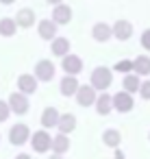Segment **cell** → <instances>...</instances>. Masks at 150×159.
Masks as SVG:
<instances>
[{
	"label": "cell",
	"mask_w": 150,
	"mask_h": 159,
	"mask_svg": "<svg viewBox=\"0 0 150 159\" xmlns=\"http://www.w3.org/2000/svg\"><path fill=\"white\" fill-rule=\"evenodd\" d=\"M133 72H137L139 76H148L150 74V57L139 55L137 59H133Z\"/></svg>",
	"instance_id": "ffe728a7"
},
{
	"label": "cell",
	"mask_w": 150,
	"mask_h": 159,
	"mask_svg": "<svg viewBox=\"0 0 150 159\" xmlns=\"http://www.w3.org/2000/svg\"><path fill=\"white\" fill-rule=\"evenodd\" d=\"M139 44H141V48H143V50H148V52H150V29H146V31L141 33Z\"/></svg>",
	"instance_id": "4316f807"
},
{
	"label": "cell",
	"mask_w": 150,
	"mask_h": 159,
	"mask_svg": "<svg viewBox=\"0 0 150 159\" xmlns=\"http://www.w3.org/2000/svg\"><path fill=\"white\" fill-rule=\"evenodd\" d=\"M15 22L20 29H31L35 24V11L33 9H20L15 16Z\"/></svg>",
	"instance_id": "e0dca14e"
},
{
	"label": "cell",
	"mask_w": 150,
	"mask_h": 159,
	"mask_svg": "<svg viewBox=\"0 0 150 159\" xmlns=\"http://www.w3.org/2000/svg\"><path fill=\"white\" fill-rule=\"evenodd\" d=\"M96 111H98L100 116H109V113L113 111V96L100 92L98 98H96Z\"/></svg>",
	"instance_id": "5bb4252c"
},
{
	"label": "cell",
	"mask_w": 150,
	"mask_h": 159,
	"mask_svg": "<svg viewBox=\"0 0 150 159\" xmlns=\"http://www.w3.org/2000/svg\"><path fill=\"white\" fill-rule=\"evenodd\" d=\"M11 113H13V111H11L9 100H0V122H7Z\"/></svg>",
	"instance_id": "484cf974"
},
{
	"label": "cell",
	"mask_w": 150,
	"mask_h": 159,
	"mask_svg": "<svg viewBox=\"0 0 150 159\" xmlns=\"http://www.w3.org/2000/svg\"><path fill=\"white\" fill-rule=\"evenodd\" d=\"M70 150V137H68V133H59V135H55L52 137V152H57V155H65Z\"/></svg>",
	"instance_id": "ac0fdd59"
},
{
	"label": "cell",
	"mask_w": 150,
	"mask_h": 159,
	"mask_svg": "<svg viewBox=\"0 0 150 159\" xmlns=\"http://www.w3.org/2000/svg\"><path fill=\"white\" fill-rule=\"evenodd\" d=\"M96 98H98V89L89 83V85H81L78 92H76V102L81 107H91L96 105Z\"/></svg>",
	"instance_id": "277c9868"
},
{
	"label": "cell",
	"mask_w": 150,
	"mask_h": 159,
	"mask_svg": "<svg viewBox=\"0 0 150 159\" xmlns=\"http://www.w3.org/2000/svg\"><path fill=\"white\" fill-rule=\"evenodd\" d=\"M113 37L120 39V42H126L133 37V24L128 20H117L113 24Z\"/></svg>",
	"instance_id": "8fae6325"
},
{
	"label": "cell",
	"mask_w": 150,
	"mask_h": 159,
	"mask_svg": "<svg viewBox=\"0 0 150 159\" xmlns=\"http://www.w3.org/2000/svg\"><path fill=\"white\" fill-rule=\"evenodd\" d=\"M9 105H11V111L15 113V116H24V113H29V98H26V94L24 92H13L11 96H9Z\"/></svg>",
	"instance_id": "52a82bcc"
},
{
	"label": "cell",
	"mask_w": 150,
	"mask_h": 159,
	"mask_svg": "<svg viewBox=\"0 0 150 159\" xmlns=\"http://www.w3.org/2000/svg\"><path fill=\"white\" fill-rule=\"evenodd\" d=\"M61 68L65 70V74H81L83 72V59L78 57V55H72V52H68L65 57H63V61H61Z\"/></svg>",
	"instance_id": "ba28073f"
},
{
	"label": "cell",
	"mask_w": 150,
	"mask_h": 159,
	"mask_svg": "<svg viewBox=\"0 0 150 159\" xmlns=\"http://www.w3.org/2000/svg\"><path fill=\"white\" fill-rule=\"evenodd\" d=\"M15 159H33V157H31V155H26V152H20Z\"/></svg>",
	"instance_id": "f546056e"
},
{
	"label": "cell",
	"mask_w": 150,
	"mask_h": 159,
	"mask_svg": "<svg viewBox=\"0 0 150 159\" xmlns=\"http://www.w3.org/2000/svg\"><path fill=\"white\" fill-rule=\"evenodd\" d=\"M52 20L57 22V24H68L70 20H72V9L68 7V5H55V9H52Z\"/></svg>",
	"instance_id": "9a60e30c"
},
{
	"label": "cell",
	"mask_w": 150,
	"mask_h": 159,
	"mask_svg": "<svg viewBox=\"0 0 150 159\" xmlns=\"http://www.w3.org/2000/svg\"><path fill=\"white\" fill-rule=\"evenodd\" d=\"M111 83H113V70H111V68H104V66L94 68V72H91V85H94L98 92L109 89Z\"/></svg>",
	"instance_id": "6da1fadb"
},
{
	"label": "cell",
	"mask_w": 150,
	"mask_h": 159,
	"mask_svg": "<svg viewBox=\"0 0 150 159\" xmlns=\"http://www.w3.org/2000/svg\"><path fill=\"white\" fill-rule=\"evenodd\" d=\"M59 118H61V113H59L55 107H48V109H44V113H42V126H44V129H57Z\"/></svg>",
	"instance_id": "2e32d148"
},
{
	"label": "cell",
	"mask_w": 150,
	"mask_h": 159,
	"mask_svg": "<svg viewBox=\"0 0 150 159\" xmlns=\"http://www.w3.org/2000/svg\"><path fill=\"white\" fill-rule=\"evenodd\" d=\"M37 81H39V79H37L35 74H20V76H18V89L24 92L26 96H29V94H35V92H37Z\"/></svg>",
	"instance_id": "7c38bea8"
},
{
	"label": "cell",
	"mask_w": 150,
	"mask_h": 159,
	"mask_svg": "<svg viewBox=\"0 0 150 159\" xmlns=\"http://www.w3.org/2000/svg\"><path fill=\"white\" fill-rule=\"evenodd\" d=\"M57 22L55 20H39L37 22V33H39V37L42 39H48V42H52L55 37H57Z\"/></svg>",
	"instance_id": "9c48e42d"
},
{
	"label": "cell",
	"mask_w": 150,
	"mask_h": 159,
	"mask_svg": "<svg viewBox=\"0 0 150 159\" xmlns=\"http://www.w3.org/2000/svg\"><path fill=\"white\" fill-rule=\"evenodd\" d=\"M15 31H18V22L13 18H2L0 20V35L2 37H11V35H15Z\"/></svg>",
	"instance_id": "cb8c5ba5"
},
{
	"label": "cell",
	"mask_w": 150,
	"mask_h": 159,
	"mask_svg": "<svg viewBox=\"0 0 150 159\" xmlns=\"http://www.w3.org/2000/svg\"><path fill=\"white\" fill-rule=\"evenodd\" d=\"M102 142H104V146H109V148H117L120 142H122V135H120L117 129H107V131L102 133Z\"/></svg>",
	"instance_id": "603a6c76"
},
{
	"label": "cell",
	"mask_w": 150,
	"mask_h": 159,
	"mask_svg": "<svg viewBox=\"0 0 150 159\" xmlns=\"http://www.w3.org/2000/svg\"><path fill=\"white\" fill-rule=\"evenodd\" d=\"M133 105H135V100H133V96H130V92H117V94H113V109L115 111H120V113H128L130 109H133Z\"/></svg>",
	"instance_id": "8992f818"
},
{
	"label": "cell",
	"mask_w": 150,
	"mask_h": 159,
	"mask_svg": "<svg viewBox=\"0 0 150 159\" xmlns=\"http://www.w3.org/2000/svg\"><path fill=\"white\" fill-rule=\"evenodd\" d=\"M50 159H63V155H57V152H55V155H52Z\"/></svg>",
	"instance_id": "d6a6232c"
},
{
	"label": "cell",
	"mask_w": 150,
	"mask_h": 159,
	"mask_svg": "<svg viewBox=\"0 0 150 159\" xmlns=\"http://www.w3.org/2000/svg\"><path fill=\"white\" fill-rule=\"evenodd\" d=\"M46 2H48V5H61L63 0H46Z\"/></svg>",
	"instance_id": "4dcf8cb0"
},
{
	"label": "cell",
	"mask_w": 150,
	"mask_h": 159,
	"mask_svg": "<svg viewBox=\"0 0 150 159\" xmlns=\"http://www.w3.org/2000/svg\"><path fill=\"white\" fill-rule=\"evenodd\" d=\"M31 144H33V150L35 152H48L52 150V137L46 129H39L31 135Z\"/></svg>",
	"instance_id": "7a4b0ae2"
},
{
	"label": "cell",
	"mask_w": 150,
	"mask_h": 159,
	"mask_svg": "<svg viewBox=\"0 0 150 159\" xmlns=\"http://www.w3.org/2000/svg\"><path fill=\"white\" fill-rule=\"evenodd\" d=\"M55 72H57V68H55V63H52L50 59H42V61H37V66H35V76H37L39 81H44V83H50V81L55 79Z\"/></svg>",
	"instance_id": "5b68a950"
},
{
	"label": "cell",
	"mask_w": 150,
	"mask_h": 159,
	"mask_svg": "<svg viewBox=\"0 0 150 159\" xmlns=\"http://www.w3.org/2000/svg\"><path fill=\"white\" fill-rule=\"evenodd\" d=\"M0 2H2V5H13L15 0H0Z\"/></svg>",
	"instance_id": "1f68e13d"
},
{
	"label": "cell",
	"mask_w": 150,
	"mask_h": 159,
	"mask_svg": "<svg viewBox=\"0 0 150 159\" xmlns=\"http://www.w3.org/2000/svg\"><path fill=\"white\" fill-rule=\"evenodd\" d=\"M124 89L126 92H130V94H135V92H139V87H141V81H139V74L137 72H128V74H124Z\"/></svg>",
	"instance_id": "7402d4cb"
},
{
	"label": "cell",
	"mask_w": 150,
	"mask_h": 159,
	"mask_svg": "<svg viewBox=\"0 0 150 159\" xmlns=\"http://www.w3.org/2000/svg\"><path fill=\"white\" fill-rule=\"evenodd\" d=\"M29 139H31V129H29L24 122L13 124V126L9 129V142H11L13 146H22V144H26Z\"/></svg>",
	"instance_id": "3957f363"
},
{
	"label": "cell",
	"mask_w": 150,
	"mask_h": 159,
	"mask_svg": "<svg viewBox=\"0 0 150 159\" xmlns=\"http://www.w3.org/2000/svg\"><path fill=\"white\" fill-rule=\"evenodd\" d=\"M78 79L74 76V74H68V76H63L61 79V83H59V92L65 96V98H70V96H76V92H78Z\"/></svg>",
	"instance_id": "30bf717a"
},
{
	"label": "cell",
	"mask_w": 150,
	"mask_h": 159,
	"mask_svg": "<svg viewBox=\"0 0 150 159\" xmlns=\"http://www.w3.org/2000/svg\"><path fill=\"white\" fill-rule=\"evenodd\" d=\"M91 37H94L96 42H109V39L113 37V26H109V24H104V22H98V24H94V29H91Z\"/></svg>",
	"instance_id": "4fadbf2b"
},
{
	"label": "cell",
	"mask_w": 150,
	"mask_h": 159,
	"mask_svg": "<svg viewBox=\"0 0 150 159\" xmlns=\"http://www.w3.org/2000/svg\"><path fill=\"white\" fill-rule=\"evenodd\" d=\"M113 159H126V157H124V152L120 148H113Z\"/></svg>",
	"instance_id": "f1b7e54d"
},
{
	"label": "cell",
	"mask_w": 150,
	"mask_h": 159,
	"mask_svg": "<svg viewBox=\"0 0 150 159\" xmlns=\"http://www.w3.org/2000/svg\"><path fill=\"white\" fill-rule=\"evenodd\" d=\"M57 129H59V133H68V135H70V133L76 129V116H72V113H63V116L59 118Z\"/></svg>",
	"instance_id": "44dd1931"
},
{
	"label": "cell",
	"mask_w": 150,
	"mask_h": 159,
	"mask_svg": "<svg viewBox=\"0 0 150 159\" xmlns=\"http://www.w3.org/2000/svg\"><path fill=\"white\" fill-rule=\"evenodd\" d=\"M148 139H150V133H148Z\"/></svg>",
	"instance_id": "836d02e7"
},
{
	"label": "cell",
	"mask_w": 150,
	"mask_h": 159,
	"mask_svg": "<svg viewBox=\"0 0 150 159\" xmlns=\"http://www.w3.org/2000/svg\"><path fill=\"white\" fill-rule=\"evenodd\" d=\"M139 96L143 100H150V81H141V87H139Z\"/></svg>",
	"instance_id": "83f0119b"
},
{
	"label": "cell",
	"mask_w": 150,
	"mask_h": 159,
	"mask_svg": "<svg viewBox=\"0 0 150 159\" xmlns=\"http://www.w3.org/2000/svg\"><path fill=\"white\" fill-rule=\"evenodd\" d=\"M113 70L115 72H122V74H128V72H133V61L130 59H122V61H117L113 66Z\"/></svg>",
	"instance_id": "d4e9b609"
},
{
	"label": "cell",
	"mask_w": 150,
	"mask_h": 159,
	"mask_svg": "<svg viewBox=\"0 0 150 159\" xmlns=\"http://www.w3.org/2000/svg\"><path fill=\"white\" fill-rule=\"evenodd\" d=\"M50 50H52L55 57H65V55L70 52V39H68V37H55Z\"/></svg>",
	"instance_id": "d6986e66"
}]
</instances>
